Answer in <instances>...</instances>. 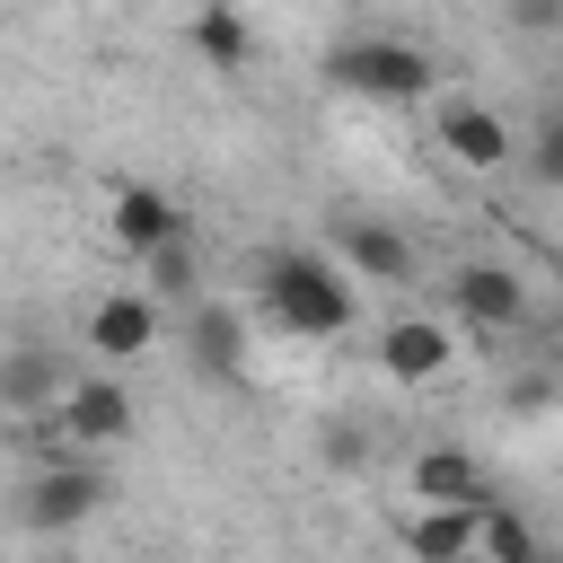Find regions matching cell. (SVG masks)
Returning a JSON list of instances; mask_svg holds the SVG:
<instances>
[{
    "mask_svg": "<svg viewBox=\"0 0 563 563\" xmlns=\"http://www.w3.org/2000/svg\"><path fill=\"white\" fill-rule=\"evenodd\" d=\"M106 238H114L132 264H150L158 246H176V238H185V211H176L158 185H123V194H114V211H106Z\"/></svg>",
    "mask_w": 563,
    "mask_h": 563,
    "instance_id": "11",
    "label": "cell"
},
{
    "mask_svg": "<svg viewBox=\"0 0 563 563\" xmlns=\"http://www.w3.org/2000/svg\"><path fill=\"white\" fill-rule=\"evenodd\" d=\"M325 70H334L352 97H378V106H422L431 79H440V62H431L422 44H405V35H343Z\"/></svg>",
    "mask_w": 563,
    "mask_h": 563,
    "instance_id": "2",
    "label": "cell"
},
{
    "mask_svg": "<svg viewBox=\"0 0 563 563\" xmlns=\"http://www.w3.org/2000/svg\"><path fill=\"white\" fill-rule=\"evenodd\" d=\"M396 545L413 563H475V510H405Z\"/></svg>",
    "mask_w": 563,
    "mask_h": 563,
    "instance_id": "12",
    "label": "cell"
},
{
    "mask_svg": "<svg viewBox=\"0 0 563 563\" xmlns=\"http://www.w3.org/2000/svg\"><path fill=\"white\" fill-rule=\"evenodd\" d=\"M88 352H97V369H123V361L158 352V299L150 290H106L88 308Z\"/></svg>",
    "mask_w": 563,
    "mask_h": 563,
    "instance_id": "7",
    "label": "cell"
},
{
    "mask_svg": "<svg viewBox=\"0 0 563 563\" xmlns=\"http://www.w3.org/2000/svg\"><path fill=\"white\" fill-rule=\"evenodd\" d=\"M545 563H554V554H545Z\"/></svg>",
    "mask_w": 563,
    "mask_h": 563,
    "instance_id": "21",
    "label": "cell"
},
{
    "mask_svg": "<svg viewBox=\"0 0 563 563\" xmlns=\"http://www.w3.org/2000/svg\"><path fill=\"white\" fill-rule=\"evenodd\" d=\"M449 299H457V317H466L475 334L528 325V282H519L510 264H457V273H449Z\"/></svg>",
    "mask_w": 563,
    "mask_h": 563,
    "instance_id": "9",
    "label": "cell"
},
{
    "mask_svg": "<svg viewBox=\"0 0 563 563\" xmlns=\"http://www.w3.org/2000/svg\"><path fill=\"white\" fill-rule=\"evenodd\" d=\"M194 282H202V273H194V246H185V238L141 264V290H150V299H194Z\"/></svg>",
    "mask_w": 563,
    "mask_h": 563,
    "instance_id": "16",
    "label": "cell"
},
{
    "mask_svg": "<svg viewBox=\"0 0 563 563\" xmlns=\"http://www.w3.org/2000/svg\"><path fill=\"white\" fill-rule=\"evenodd\" d=\"M62 387H70V369H62L53 352H9V361H0V405H18L26 422H44V413L62 405Z\"/></svg>",
    "mask_w": 563,
    "mask_h": 563,
    "instance_id": "13",
    "label": "cell"
},
{
    "mask_svg": "<svg viewBox=\"0 0 563 563\" xmlns=\"http://www.w3.org/2000/svg\"><path fill=\"white\" fill-rule=\"evenodd\" d=\"M519 158H528V176H537V185H563V106L519 141Z\"/></svg>",
    "mask_w": 563,
    "mask_h": 563,
    "instance_id": "18",
    "label": "cell"
},
{
    "mask_svg": "<svg viewBox=\"0 0 563 563\" xmlns=\"http://www.w3.org/2000/svg\"><path fill=\"white\" fill-rule=\"evenodd\" d=\"M563 405V378L554 369H519L510 387H501V413H519V422H537V413H554Z\"/></svg>",
    "mask_w": 563,
    "mask_h": 563,
    "instance_id": "17",
    "label": "cell"
},
{
    "mask_svg": "<svg viewBox=\"0 0 563 563\" xmlns=\"http://www.w3.org/2000/svg\"><path fill=\"white\" fill-rule=\"evenodd\" d=\"M431 141H440V158L466 167V176H501V167L519 158V123H510L501 106H484V97H449V106L431 114Z\"/></svg>",
    "mask_w": 563,
    "mask_h": 563,
    "instance_id": "4",
    "label": "cell"
},
{
    "mask_svg": "<svg viewBox=\"0 0 563 563\" xmlns=\"http://www.w3.org/2000/svg\"><path fill=\"white\" fill-rule=\"evenodd\" d=\"M334 264H343L352 290H361V282L387 290V282H413V238H396L387 220H352V211H343V220H334Z\"/></svg>",
    "mask_w": 563,
    "mask_h": 563,
    "instance_id": "8",
    "label": "cell"
},
{
    "mask_svg": "<svg viewBox=\"0 0 563 563\" xmlns=\"http://www.w3.org/2000/svg\"><path fill=\"white\" fill-rule=\"evenodd\" d=\"M97 510H106V475H97L88 457H53V466H35V475L18 484V519L44 528V537H62V528H79V519H97Z\"/></svg>",
    "mask_w": 563,
    "mask_h": 563,
    "instance_id": "6",
    "label": "cell"
},
{
    "mask_svg": "<svg viewBox=\"0 0 563 563\" xmlns=\"http://www.w3.org/2000/svg\"><path fill=\"white\" fill-rule=\"evenodd\" d=\"M194 343H202V361H220V369H238V317H220V308H202V325H194Z\"/></svg>",
    "mask_w": 563,
    "mask_h": 563,
    "instance_id": "19",
    "label": "cell"
},
{
    "mask_svg": "<svg viewBox=\"0 0 563 563\" xmlns=\"http://www.w3.org/2000/svg\"><path fill=\"white\" fill-rule=\"evenodd\" d=\"M449 361H457V334H449L440 317H396V325L378 334V369H387L396 387H431V378H449Z\"/></svg>",
    "mask_w": 563,
    "mask_h": 563,
    "instance_id": "10",
    "label": "cell"
},
{
    "mask_svg": "<svg viewBox=\"0 0 563 563\" xmlns=\"http://www.w3.org/2000/svg\"><path fill=\"white\" fill-rule=\"evenodd\" d=\"M475 563H545V545L510 501H484L475 510Z\"/></svg>",
    "mask_w": 563,
    "mask_h": 563,
    "instance_id": "14",
    "label": "cell"
},
{
    "mask_svg": "<svg viewBox=\"0 0 563 563\" xmlns=\"http://www.w3.org/2000/svg\"><path fill=\"white\" fill-rule=\"evenodd\" d=\"M185 35H194V53H202L211 70H246V53H255V26H246L238 9H202Z\"/></svg>",
    "mask_w": 563,
    "mask_h": 563,
    "instance_id": "15",
    "label": "cell"
},
{
    "mask_svg": "<svg viewBox=\"0 0 563 563\" xmlns=\"http://www.w3.org/2000/svg\"><path fill=\"white\" fill-rule=\"evenodd\" d=\"M264 317H273L290 343H334V334H352L361 290L343 282L334 255H317V246H282L273 273H264Z\"/></svg>",
    "mask_w": 563,
    "mask_h": 563,
    "instance_id": "1",
    "label": "cell"
},
{
    "mask_svg": "<svg viewBox=\"0 0 563 563\" xmlns=\"http://www.w3.org/2000/svg\"><path fill=\"white\" fill-rule=\"evenodd\" d=\"M405 493H413V510H484V501H501L484 457L457 449V440H422L405 457Z\"/></svg>",
    "mask_w": 563,
    "mask_h": 563,
    "instance_id": "5",
    "label": "cell"
},
{
    "mask_svg": "<svg viewBox=\"0 0 563 563\" xmlns=\"http://www.w3.org/2000/svg\"><path fill=\"white\" fill-rule=\"evenodd\" d=\"M53 422L70 431V449H123L141 431V396L123 387V369H79L53 405Z\"/></svg>",
    "mask_w": 563,
    "mask_h": 563,
    "instance_id": "3",
    "label": "cell"
},
{
    "mask_svg": "<svg viewBox=\"0 0 563 563\" xmlns=\"http://www.w3.org/2000/svg\"><path fill=\"white\" fill-rule=\"evenodd\" d=\"M554 378H563V369H554Z\"/></svg>",
    "mask_w": 563,
    "mask_h": 563,
    "instance_id": "20",
    "label": "cell"
}]
</instances>
